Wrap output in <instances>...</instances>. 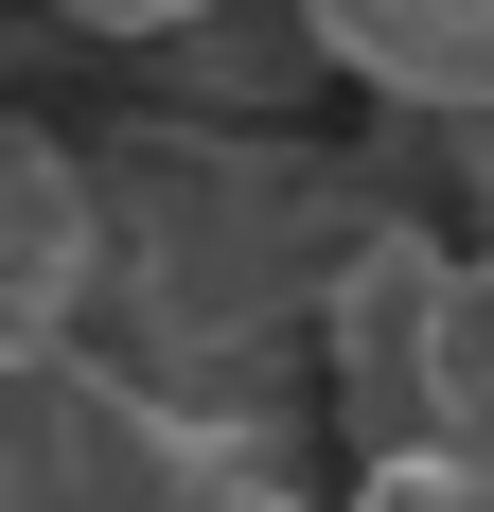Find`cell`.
Returning <instances> with one entry per match:
<instances>
[{
  "mask_svg": "<svg viewBox=\"0 0 494 512\" xmlns=\"http://www.w3.org/2000/svg\"><path fill=\"white\" fill-rule=\"evenodd\" d=\"M318 53L389 106H442V124H494V0H300Z\"/></svg>",
  "mask_w": 494,
  "mask_h": 512,
  "instance_id": "6da1fadb",
  "label": "cell"
},
{
  "mask_svg": "<svg viewBox=\"0 0 494 512\" xmlns=\"http://www.w3.org/2000/svg\"><path fill=\"white\" fill-rule=\"evenodd\" d=\"M230 512H300V495H283V477H265V495H230Z\"/></svg>",
  "mask_w": 494,
  "mask_h": 512,
  "instance_id": "277c9868",
  "label": "cell"
},
{
  "mask_svg": "<svg viewBox=\"0 0 494 512\" xmlns=\"http://www.w3.org/2000/svg\"><path fill=\"white\" fill-rule=\"evenodd\" d=\"M71 283H89V195L53 159H0V371H53Z\"/></svg>",
  "mask_w": 494,
  "mask_h": 512,
  "instance_id": "7a4b0ae2",
  "label": "cell"
},
{
  "mask_svg": "<svg viewBox=\"0 0 494 512\" xmlns=\"http://www.w3.org/2000/svg\"><path fill=\"white\" fill-rule=\"evenodd\" d=\"M71 36H195V18H230V0H53Z\"/></svg>",
  "mask_w": 494,
  "mask_h": 512,
  "instance_id": "3957f363",
  "label": "cell"
}]
</instances>
